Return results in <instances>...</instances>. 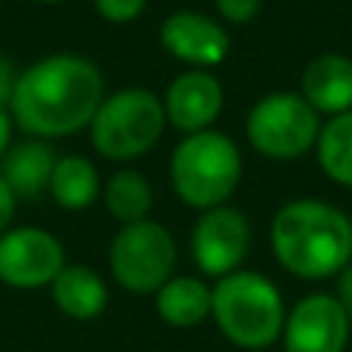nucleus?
I'll use <instances>...</instances> for the list:
<instances>
[{
	"label": "nucleus",
	"mask_w": 352,
	"mask_h": 352,
	"mask_svg": "<svg viewBox=\"0 0 352 352\" xmlns=\"http://www.w3.org/2000/svg\"><path fill=\"white\" fill-rule=\"evenodd\" d=\"M102 99L99 68L84 56L59 53L34 62L16 78L10 115L31 136L56 140L90 127Z\"/></svg>",
	"instance_id": "1"
},
{
	"label": "nucleus",
	"mask_w": 352,
	"mask_h": 352,
	"mask_svg": "<svg viewBox=\"0 0 352 352\" xmlns=\"http://www.w3.org/2000/svg\"><path fill=\"white\" fill-rule=\"evenodd\" d=\"M272 254L297 278L322 281L340 275L352 260V219L316 198L287 201L269 229Z\"/></svg>",
	"instance_id": "2"
},
{
	"label": "nucleus",
	"mask_w": 352,
	"mask_h": 352,
	"mask_svg": "<svg viewBox=\"0 0 352 352\" xmlns=\"http://www.w3.org/2000/svg\"><path fill=\"white\" fill-rule=\"evenodd\" d=\"M213 303L210 316L226 340L241 349H269L285 328V300L281 291L260 272L223 275L217 287H210Z\"/></svg>",
	"instance_id": "3"
},
{
	"label": "nucleus",
	"mask_w": 352,
	"mask_h": 352,
	"mask_svg": "<svg viewBox=\"0 0 352 352\" xmlns=\"http://www.w3.org/2000/svg\"><path fill=\"white\" fill-rule=\"evenodd\" d=\"M173 188L188 207L210 210L232 198L241 179V152L226 133L198 130L173 148Z\"/></svg>",
	"instance_id": "4"
},
{
	"label": "nucleus",
	"mask_w": 352,
	"mask_h": 352,
	"mask_svg": "<svg viewBox=\"0 0 352 352\" xmlns=\"http://www.w3.org/2000/svg\"><path fill=\"white\" fill-rule=\"evenodd\" d=\"M167 127L164 102L148 90H121L102 99L90 121V140L111 161H133L158 146Z\"/></svg>",
	"instance_id": "5"
},
{
	"label": "nucleus",
	"mask_w": 352,
	"mask_h": 352,
	"mask_svg": "<svg viewBox=\"0 0 352 352\" xmlns=\"http://www.w3.org/2000/svg\"><path fill=\"white\" fill-rule=\"evenodd\" d=\"M244 130L260 155L275 161H294L316 146L322 121L300 93H269L250 109Z\"/></svg>",
	"instance_id": "6"
},
{
	"label": "nucleus",
	"mask_w": 352,
	"mask_h": 352,
	"mask_svg": "<svg viewBox=\"0 0 352 352\" xmlns=\"http://www.w3.org/2000/svg\"><path fill=\"white\" fill-rule=\"evenodd\" d=\"M109 266L121 287L133 294H152L173 275L176 241L164 226L152 219L127 223L111 241Z\"/></svg>",
	"instance_id": "7"
},
{
	"label": "nucleus",
	"mask_w": 352,
	"mask_h": 352,
	"mask_svg": "<svg viewBox=\"0 0 352 352\" xmlns=\"http://www.w3.org/2000/svg\"><path fill=\"white\" fill-rule=\"evenodd\" d=\"M250 250V223L235 207H210L195 223L192 232V256L204 275L223 278L235 272Z\"/></svg>",
	"instance_id": "8"
},
{
	"label": "nucleus",
	"mask_w": 352,
	"mask_h": 352,
	"mask_svg": "<svg viewBox=\"0 0 352 352\" xmlns=\"http://www.w3.org/2000/svg\"><path fill=\"white\" fill-rule=\"evenodd\" d=\"M65 266L62 244L43 229H6L0 235V281L10 287H43Z\"/></svg>",
	"instance_id": "9"
},
{
	"label": "nucleus",
	"mask_w": 352,
	"mask_h": 352,
	"mask_svg": "<svg viewBox=\"0 0 352 352\" xmlns=\"http://www.w3.org/2000/svg\"><path fill=\"white\" fill-rule=\"evenodd\" d=\"M349 318L331 294L303 297L285 316V352H343L349 343Z\"/></svg>",
	"instance_id": "10"
},
{
	"label": "nucleus",
	"mask_w": 352,
	"mask_h": 352,
	"mask_svg": "<svg viewBox=\"0 0 352 352\" xmlns=\"http://www.w3.org/2000/svg\"><path fill=\"white\" fill-rule=\"evenodd\" d=\"M161 47L179 62L195 68H213L229 56V31L204 12L182 10L164 19L161 25Z\"/></svg>",
	"instance_id": "11"
},
{
	"label": "nucleus",
	"mask_w": 352,
	"mask_h": 352,
	"mask_svg": "<svg viewBox=\"0 0 352 352\" xmlns=\"http://www.w3.org/2000/svg\"><path fill=\"white\" fill-rule=\"evenodd\" d=\"M219 111H223V87L207 72L179 74L164 96V115L179 133L210 130Z\"/></svg>",
	"instance_id": "12"
},
{
	"label": "nucleus",
	"mask_w": 352,
	"mask_h": 352,
	"mask_svg": "<svg viewBox=\"0 0 352 352\" xmlns=\"http://www.w3.org/2000/svg\"><path fill=\"white\" fill-rule=\"evenodd\" d=\"M300 96L318 115H343L352 111V59L343 53H322L303 68Z\"/></svg>",
	"instance_id": "13"
},
{
	"label": "nucleus",
	"mask_w": 352,
	"mask_h": 352,
	"mask_svg": "<svg viewBox=\"0 0 352 352\" xmlns=\"http://www.w3.org/2000/svg\"><path fill=\"white\" fill-rule=\"evenodd\" d=\"M155 294H158L155 309L170 328H195L210 316L213 294L201 278H192V275L167 278Z\"/></svg>",
	"instance_id": "14"
},
{
	"label": "nucleus",
	"mask_w": 352,
	"mask_h": 352,
	"mask_svg": "<svg viewBox=\"0 0 352 352\" xmlns=\"http://www.w3.org/2000/svg\"><path fill=\"white\" fill-rule=\"evenodd\" d=\"M53 300L65 316L72 318H96L109 303L105 281L90 266H62V272L53 278Z\"/></svg>",
	"instance_id": "15"
},
{
	"label": "nucleus",
	"mask_w": 352,
	"mask_h": 352,
	"mask_svg": "<svg viewBox=\"0 0 352 352\" xmlns=\"http://www.w3.org/2000/svg\"><path fill=\"white\" fill-rule=\"evenodd\" d=\"M56 167V155L47 142H22L10 148L3 158V179L16 192V198H37L43 188H50V176Z\"/></svg>",
	"instance_id": "16"
},
{
	"label": "nucleus",
	"mask_w": 352,
	"mask_h": 352,
	"mask_svg": "<svg viewBox=\"0 0 352 352\" xmlns=\"http://www.w3.org/2000/svg\"><path fill=\"white\" fill-rule=\"evenodd\" d=\"M50 192H53L56 204L65 210H84L96 201L99 195V173L80 155H68V158H56L53 176H50Z\"/></svg>",
	"instance_id": "17"
},
{
	"label": "nucleus",
	"mask_w": 352,
	"mask_h": 352,
	"mask_svg": "<svg viewBox=\"0 0 352 352\" xmlns=\"http://www.w3.org/2000/svg\"><path fill=\"white\" fill-rule=\"evenodd\" d=\"M318 164L334 182L352 188V111L334 115L318 130Z\"/></svg>",
	"instance_id": "18"
},
{
	"label": "nucleus",
	"mask_w": 352,
	"mask_h": 352,
	"mask_svg": "<svg viewBox=\"0 0 352 352\" xmlns=\"http://www.w3.org/2000/svg\"><path fill=\"white\" fill-rule=\"evenodd\" d=\"M105 207L118 223H140L152 210V186L142 173L121 170L109 179L105 186Z\"/></svg>",
	"instance_id": "19"
},
{
	"label": "nucleus",
	"mask_w": 352,
	"mask_h": 352,
	"mask_svg": "<svg viewBox=\"0 0 352 352\" xmlns=\"http://www.w3.org/2000/svg\"><path fill=\"white\" fill-rule=\"evenodd\" d=\"M96 10L102 19L121 25V22H133L146 10V0H96Z\"/></svg>",
	"instance_id": "20"
},
{
	"label": "nucleus",
	"mask_w": 352,
	"mask_h": 352,
	"mask_svg": "<svg viewBox=\"0 0 352 352\" xmlns=\"http://www.w3.org/2000/svg\"><path fill=\"white\" fill-rule=\"evenodd\" d=\"M217 10L226 22L232 25H244L260 12V0H217Z\"/></svg>",
	"instance_id": "21"
},
{
	"label": "nucleus",
	"mask_w": 352,
	"mask_h": 352,
	"mask_svg": "<svg viewBox=\"0 0 352 352\" xmlns=\"http://www.w3.org/2000/svg\"><path fill=\"white\" fill-rule=\"evenodd\" d=\"M16 192L10 188V182L0 176V235H3L6 229H10L12 223V213H16Z\"/></svg>",
	"instance_id": "22"
},
{
	"label": "nucleus",
	"mask_w": 352,
	"mask_h": 352,
	"mask_svg": "<svg viewBox=\"0 0 352 352\" xmlns=\"http://www.w3.org/2000/svg\"><path fill=\"white\" fill-rule=\"evenodd\" d=\"M337 300H340L343 312H346V318H349V324H352V260L343 266L340 281H337Z\"/></svg>",
	"instance_id": "23"
},
{
	"label": "nucleus",
	"mask_w": 352,
	"mask_h": 352,
	"mask_svg": "<svg viewBox=\"0 0 352 352\" xmlns=\"http://www.w3.org/2000/svg\"><path fill=\"white\" fill-rule=\"evenodd\" d=\"M16 78L19 74L12 72V65L0 56V105H10V96H12V87H16Z\"/></svg>",
	"instance_id": "24"
},
{
	"label": "nucleus",
	"mask_w": 352,
	"mask_h": 352,
	"mask_svg": "<svg viewBox=\"0 0 352 352\" xmlns=\"http://www.w3.org/2000/svg\"><path fill=\"white\" fill-rule=\"evenodd\" d=\"M10 133H12V115H10V105H0V158L6 155V146H10Z\"/></svg>",
	"instance_id": "25"
},
{
	"label": "nucleus",
	"mask_w": 352,
	"mask_h": 352,
	"mask_svg": "<svg viewBox=\"0 0 352 352\" xmlns=\"http://www.w3.org/2000/svg\"><path fill=\"white\" fill-rule=\"evenodd\" d=\"M41 3H59V0H41Z\"/></svg>",
	"instance_id": "26"
}]
</instances>
